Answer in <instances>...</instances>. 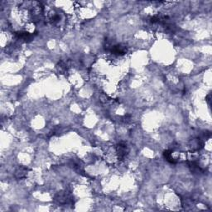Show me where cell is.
Instances as JSON below:
<instances>
[{"label": "cell", "mask_w": 212, "mask_h": 212, "mask_svg": "<svg viewBox=\"0 0 212 212\" xmlns=\"http://www.w3.org/2000/svg\"><path fill=\"white\" fill-rule=\"evenodd\" d=\"M188 165L189 168H191V172H193V173H201L202 172L201 168L195 162H190V163H188Z\"/></svg>", "instance_id": "obj_5"}, {"label": "cell", "mask_w": 212, "mask_h": 212, "mask_svg": "<svg viewBox=\"0 0 212 212\" xmlns=\"http://www.w3.org/2000/svg\"><path fill=\"white\" fill-rule=\"evenodd\" d=\"M163 156H164L166 160L168 162H169L170 163H173V164H174V163H177V161L173 158V151H171V150H167V151L164 152V153H163Z\"/></svg>", "instance_id": "obj_4"}, {"label": "cell", "mask_w": 212, "mask_h": 212, "mask_svg": "<svg viewBox=\"0 0 212 212\" xmlns=\"http://www.w3.org/2000/svg\"><path fill=\"white\" fill-rule=\"evenodd\" d=\"M117 153L119 154V158L120 160L124 159L126 157V155L128 154V147L127 145L124 142H120L117 146Z\"/></svg>", "instance_id": "obj_2"}, {"label": "cell", "mask_w": 212, "mask_h": 212, "mask_svg": "<svg viewBox=\"0 0 212 212\" xmlns=\"http://www.w3.org/2000/svg\"><path fill=\"white\" fill-rule=\"evenodd\" d=\"M109 47H110V51L117 56H123L126 53V47H122L121 45H113Z\"/></svg>", "instance_id": "obj_1"}, {"label": "cell", "mask_w": 212, "mask_h": 212, "mask_svg": "<svg viewBox=\"0 0 212 212\" xmlns=\"http://www.w3.org/2000/svg\"><path fill=\"white\" fill-rule=\"evenodd\" d=\"M36 34H32V33H27V32H19V33H15V36L17 38L21 40H24L25 42H30L34 38Z\"/></svg>", "instance_id": "obj_3"}, {"label": "cell", "mask_w": 212, "mask_h": 212, "mask_svg": "<svg viewBox=\"0 0 212 212\" xmlns=\"http://www.w3.org/2000/svg\"><path fill=\"white\" fill-rule=\"evenodd\" d=\"M26 175V169L23 168H19L18 170L16 172V177L18 178H22V177H24Z\"/></svg>", "instance_id": "obj_6"}]
</instances>
